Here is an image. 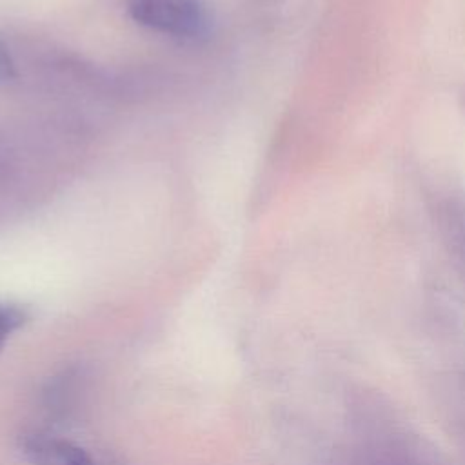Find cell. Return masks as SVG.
<instances>
[{
    "instance_id": "4",
    "label": "cell",
    "mask_w": 465,
    "mask_h": 465,
    "mask_svg": "<svg viewBox=\"0 0 465 465\" xmlns=\"http://www.w3.org/2000/svg\"><path fill=\"white\" fill-rule=\"evenodd\" d=\"M15 74V64L7 53V49L0 44V82L13 78Z\"/></svg>"
},
{
    "instance_id": "3",
    "label": "cell",
    "mask_w": 465,
    "mask_h": 465,
    "mask_svg": "<svg viewBox=\"0 0 465 465\" xmlns=\"http://www.w3.org/2000/svg\"><path fill=\"white\" fill-rule=\"evenodd\" d=\"M29 314L25 307H20L16 303H0V352L7 341V338L18 331L25 322Z\"/></svg>"
},
{
    "instance_id": "1",
    "label": "cell",
    "mask_w": 465,
    "mask_h": 465,
    "mask_svg": "<svg viewBox=\"0 0 465 465\" xmlns=\"http://www.w3.org/2000/svg\"><path fill=\"white\" fill-rule=\"evenodd\" d=\"M129 15L140 25L178 38L203 36L211 22L198 0H131Z\"/></svg>"
},
{
    "instance_id": "2",
    "label": "cell",
    "mask_w": 465,
    "mask_h": 465,
    "mask_svg": "<svg viewBox=\"0 0 465 465\" xmlns=\"http://www.w3.org/2000/svg\"><path fill=\"white\" fill-rule=\"evenodd\" d=\"M31 465H100L82 447L47 434H33L24 441Z\"/></svg>"
}]
</instances>
